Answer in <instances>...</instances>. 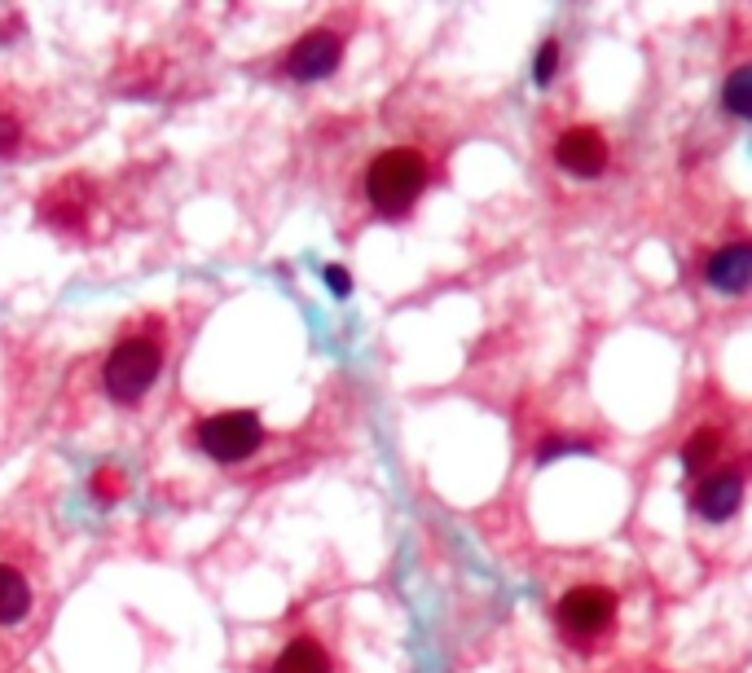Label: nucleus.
<instances>
[{
    "mask_svg": "<svg viewBox=\"0 0 752 673\" xmlns=\"http://www.w3.org/2000/svg\"><path fill=\"white\" fill-rule=\"evenodd\" d=\"M704 278H709L713 291H726V295H739L752 278V247L744 238L726 242V247H717L709 264H704Z\"/></svg>",
    "mask_w": 752,
    "mask_h": 673,
    "instance_id": "9d476101",
    "label": "nucleus"
},
{
    "mask_svg": "<svg viewBox=\"0 0 752 673\" xmlns=\"http://www.w3.org/2000/svg\"><path fill=\"white\" fill-rule=\"evenodd\" d=\"M744 502V467H717L695 489V511L709 524H726Z\"/></svg>",
    "mask_w": 752,
    "mask_h": 673,
    "instance_id": "1a4fd4ad",
    "label": "nucleus"
},
{
    "mask_svg": "<svg viewBox=\"0 0 752 673\" xmlns=\"http://www.w3.org/2000/svg\"><path fill=\"white\" fill-rule=\"evenodd\" d=\"M555 625L568 643L590 647L616 625V594L607 586H572L555 608Z\"/></svg>",
    "mask_w": 752,
    "mask_h": 673,
    "instance_id": "20e7f679",
    "label": "nucleus"
},
{
    "mask_svg": "<svg viewBox=\"0 0 752 673\" xmlns=\"http://www.w3.org/2000/svg\"><path fill=\"white\" fill-rule=\"evenodd\" d=\"M31 141V124H27V110L5 84H0V159H22Z\"/></svg>",
    "mask_w": 752,
    "mask_h": 673,
    "instance_id": "9b49d317",
    "label": "nucleus"
},
{
    "mask_svg": "<svg viewBox=\"0 0 752 673\" xmlns=\"http://www.w3.org/2000/svg\"><path fill=\"white\" fill-rule=\"evenodd\" d=\"M88 216H93V190H88V181L80 172L58 181L53 190H44V198H40V220L53 225L58 234H84Z\"/></svg>",
    "mask_w": 752,
    "mask_h": 673,
    "instance_id": "0eeeda50",
    "label": "nucleus"
},
{
    "mask_svg": "<svg viewBox=\"0 0 752 673\" xmlns=\"http://www.w3.org/2000/svg\"><path fill=\"white\" fill-rule=\"evenodd\" d=\"M726 106L739 119L752 110V66H735L731 71V80H726Z\"/></svg>",
    "mask_w": 752,
    "mask_h": 673,
    "instance_id": "4468645a",
    "label": "nucleus"
},
{
    "mask_svg": "<svg viewBox=\"0 0 752 673\" xmlns=\"http://www.w3.org/2000/svg\"><path fill=\"white\" fill-rule=\"evenodd\" d=\"M427 181H431V168H427V159L418 150H409V146L383 150L379 159L370 163V172H366L370 207L383 220H401L409 207L418 203V194L427 190Z\"/></svg>",
    "mask_w": 752,
    "mask_h": 673,
    "instance_id": "7ed1b4c3",
    "label": "nucleus"
},
{
    "mask_svg": "<svg viewBox=\"0 0 752 673\" xmlns=\"http://www.w3.org/2000/svg\"><path fill=\"white\" fill-rule=\"evenodd\" d=\"M322 278H326V286H330V291H335V295H348V291H352V278H348V269H344V264H326V273H322Z\"/></svg>",
    "mask_w": 752,
    "mask_h": 673,
    "instance_id": "f3484780",
    "label": "nucleus"
},
{
    "mask_svg": "<svg viewBox=\"0 0 752 673\" xmlns=\"http://www.w3.org/2000/svg\"><path fill=\"white\" fill-rule=\"evenodd\" d=\"M344 62V36L335 27H313L304 31L291 49L282 53V71L300 84H313V80H326V75L339 71Z\"/></svg>",
    "mask_w": 752,
    "mask_h": 673,
    "instance_id": "423d86ee",
    "label": "nucleus"
},
{
    "mask_svg": "<svg viewBox=\"0 0 752 673\" xmlns=\"http://www.w3.org/2000/svg\"><path fill=\"white\" fill-rule=\"evenodd\" d=\"M555 163H559L563 172H572V176H603V168H607V141H603V132L590 128V124L568 128L555 141Z\"/></svg>",
    "mask_w": 752,
    "mask_h": 673,
    "instance_id": "6e6552de",
    "label": "nucleus"
},
{
    "mask_svg": "<svg viewBox=\"0 0 752 673\" xmlns=\"http://www.w3.org/2000/svg\"><path fill=\"white\" fill-rule=\"evenodd\" d=\"M264 440V427H260V414L251 410H225V414H212L203 418L198 427V445H203L207 458L216 462H242L260 449Z\"/></svg>",
    "mask_w": 752,
    "mask_h": 673,
    "instance_id": "39448f33",
    "label": "nucleus"
},
{
    "mask_svg": "<svg viewBox=\"0 0 752 673\" xmlns=\"http://www.w3.org/2000/svg\"><path fill=\"white\" fill-rule=\"evenodd\" d=\"M555 71H559V40H546L537 49V58H533V80L550 84V80H555Z\"/></svg>",
    "mask_w": 752,
    "mask_h": 673,
    "instance_id": "2eb2a0df",
    "label": "nucleus"
},
{
    "mask_svg": "<svg viewBox=\"0 0 752 673\" xmlns=\"http://www.w3.org/2000/svg\"><path fill=\"white\" fill-rule=\"evenodd\" d=\"M53 616L49 550L31 528L0 524V673L36 647Z\"/></svg>",
    "mask_w": 752,
    "mask_h": 673,
    "instance_id": "f257e3e1",
    "label": "nucleus"
},
{
    "mask_svg": "<svg viewBox=\"0 0 752 673\" xmlns=\"http://www.w3.org/2000/svg\"><path fill=\"white\" fill-rule=\"evenodd\" d=\"M93 493H97V502H115V498H124V476H119L115 467H102L93 476Z\"/></svg>",
    "mask_w": 752,
    "mask_h": 673,
    "instance_id": "dca6fc26",
    "label": "nucleus"
},
{
    "mask_svg": "<svg viewBox=\"0 0 752 673\" xmlns=\"http://www.w3.org/2000/svg\"><path fill=\"white\" fill-rule=\"evenodd\" d=\"M717 449H722V432L717 427H700L691 440H687V449H682V458H687V467L691 471H700L704 462H713L717 458Z\"/></svg>",
    "mask_w": 752,
    "mask_h": 673,
    "instance_id": "ddd939ff",
    "label": "nucleus"
},
{
    "mask_svg": "<svg viewBox=\"0 0 752 673\" xmlns=\"http://www.w3.org/2000/svg\"><path fill=\"white\" fill-rule=\"evenodd\" d=\"M163 357H168V348H163V335H159V330H154V326L132 330V335H124L115 348H110V357H106V366H102L106 392L115 396L119 405L141 401V396H146L154 383H159Z\"/></svg>",
    "mask_w": 752,
    "mask_h": 673,
    "instance_id": "f03ea898",
    "label": "nucleus"
},
{
    "mask_svg": "<svg viewBox=\"0 0 752 673\" xmlns=\"http://www.w3.org/2000/svg\"><path fill=\"white\" fill-rule=\"evenodd\" d=\"M269 673H330V656L317 638H295V643H286V652L273 660Z\"/></svg>",
    "mask_w": 752,
    "mask_h": 673,
    "instance_id": "f8f14e48",
    "label": "nucleus"
}]
</instances>
